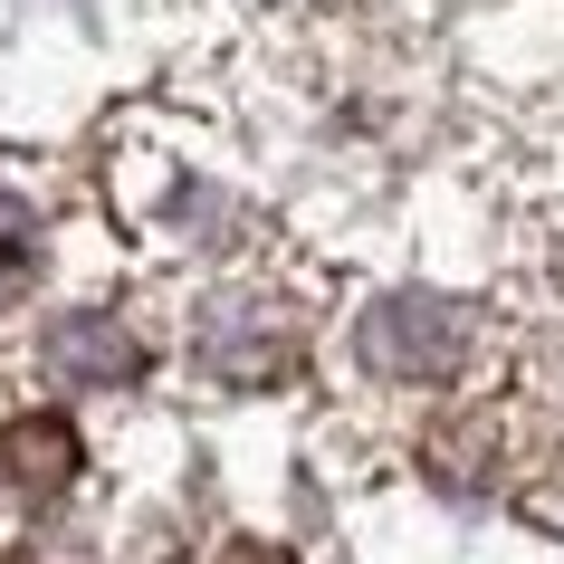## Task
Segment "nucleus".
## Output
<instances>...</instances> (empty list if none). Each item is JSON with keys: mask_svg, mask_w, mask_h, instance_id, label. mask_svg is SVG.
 <instances>
[{"mask_svg": "<svg viewBox=\"0 0 564 564\" xmlns=\"http://www.w3.org/2000/svg\"><path fill=\"white\" fill-rule=\"evenodd\" d=\"M268 564H278V555H268Z\"/></svg>", "mask_w": 564, "mask_h": 564, "instance_id": "39448f33", "label": "nucleus"}, {"mask_svg": "<svg viewBox=\"0 0 564 564\" xmlns=\"http://www.w3.org/2000/svg\"><path fill=\"white\" fill-rule=\"evenodd\" d=\"M0 469L20 478V488H58L77 469V441H67V421H20L10 441H0Z\"/></svg>", "mask_w": 564, "mask_h": 564, "instance_id": "f03ea898", "label": "nucleus"}, {"mask_svg": "<svg viewBox=\"0 0 564 564\" xmlns=\"http://www.w3.org/2000/svg\"><path fill=\"white\" fill-rule=\"evenodd\" d=\"M364 355L383 364V373H449L459 364V316L449 306H431V297H392V306H373L364 316Z\"/></svg>", "mask_w": 564, "mask_h": 564, "instance_id": "f257e3e1", "label": "nucleus"}, {"mask_svg": "<svg viewBox=\"0 0 564 564\" xmlns=\"http://www.w3.org/2000/svg\"><path fill=\"white\" fill-rule=\"evenodd\" d=\"M48 355H58V373H106V383H116V373H134V345H124L116 326H67L58 345H48Z\"/></svg>", "mask_w": 564, "mask_h": 564, "instance_id": "7ed1b4c3", "label": "nucleus"}, {"mask_svg": "<svg viewBox=\"0 0 564 564\" xmlns=\"http://www.w3.org/2000/svg\"><path fill=\"white\" fill-rule=\"evenodd\" d=\"M20 278H30V249H10V239H0V297H10Z\"/></svg>", "mask_w": 564, "mask_h": 564, "instance_id": "20e7f679", "label": "nucleus"}]
</instances>
